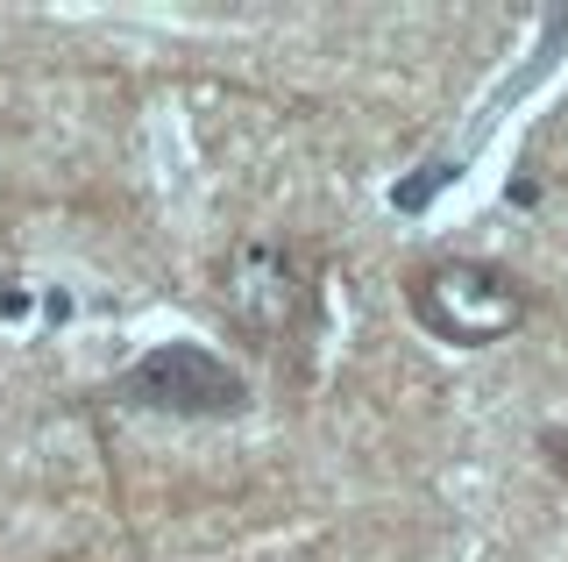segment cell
Wrapping results in <instances>:
<instances>
[{
	"label": "cell",
	"mask_w": 568,
	"mask_h": 562,
	"mask_svg": "<svg viewBox=\"0 0 568 562\" xmlns=\"http://www.w3.org/2000/svg\"><path fill=\"white\" fill-rule=\"evenodd\" d=\"M532 307L540 292L497 257H419L405 271V313L448 349H490L519 335Z\"/></svg>",
	"instance_id": "obj_2"
},
{
	"label": "cell",
	"mask_w": 568,
	"mask_h": 562,
	"mask_svg": "<svg viewBox=\"0 0 568 562\" xmlns=\"http://www.w3.org/2000/svg\"><path fill=\"white\" fill-rule=\"evenodd\" d=\"M114 407L135 413H178V420H227L248 407V384L227 357H213L200 342H164L150 357H135L129 371L106 384Z\"/></svg>",
	"instance_id": "obj_3"
},
{
	"label": "cell",
	"mask_w": 568,
	"mask_h": 562,
	"mask_svg": "<svg viewBox=\"0 0 568 562\" xmlns=\"http://www.w3.org/2000/svg\"><path fill=\"white\" fill-rule=\"evenodd\" d=\"M532 449H540V463L555 470V478L568 484V420H547L540 434H532Z\"/></svg>",
	"instance_id": "obj_4"
},
{
	"label": "cell",
	"mask_w": 568,
	"mask_h": 562,
	"mask_svg": "<svg viewBox=\"0 0 568 562\" xmlns=\"http://www.w3.org/2000/svg\"><path fill=\"white\" fill-rule=\"evenodd\" d=\"M206 300L242 349H256L284 378H306L327 328V257L306 235H242L213 263Z\"/></svg>",
	"instance_id": "obj_1"
}]
</instances>
